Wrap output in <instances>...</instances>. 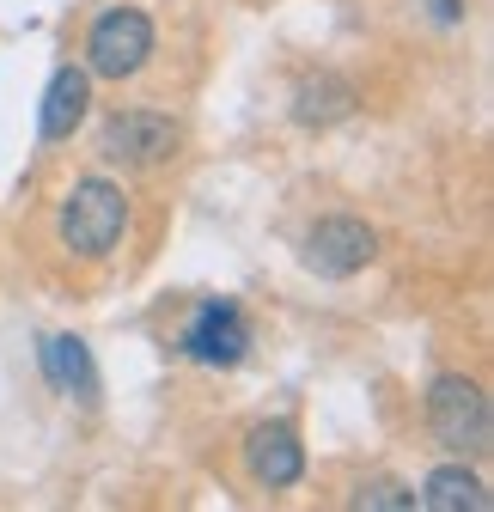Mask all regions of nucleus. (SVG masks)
Returning a JSON list of instances; mask_svg holds the SVG:
<instances>
[{
	"label": "nucleus",
	"instance_id": "nucleus-1",
	"mask_svg": "<svg viewBox=\"0 0 494 512\" xmlns=\"http://www.w3.org/2000/svg\"><path fill=\"white\" fill-rule=\"evenodd\" d=\"M55 232L74 256H110L129 232V196L110 183V177H80L68 196H61Z\"/></svg>",
	"mask_w": 494,
	"mask_h": 512
},
{
	"label": "nucleus",
	"instance_id": "nucleus-2",
	"mask_svg": "<svg viewBox=\"0 0 494 512\" xmlns=\"http://www.w3.org/2000/svg\"><path fill=\"white\" fill-rule=\"evenodd\" d=\"M427 427L452 458H482L488 452V397L464 372H446L427 384Z\"/></svg>",
	"mask_w": 494,
	"mask_h": 512
},
{
	"label": "nucleus",
	"instance_id": "nucleus-3",
	"mask_svg": "<svg viewBox=\"0 0 494 512\" xmlns=\"http://www.w3.org/2000/svg\"><path fill=\"white\" fill-rule=\"evenodd\" d=\"M177 122L159 116V110H116L104 116L98 128V159L104 165H122V171H153L177 153Z\"/></svg>",
	"mask_w": 494,
	"mask_h": 512
},
{
	"label": "nucleus",
	"instance_id": "nucleus-4",
	"mask_svg": "<svg viewBox=\"0 0 494 512\" xmlns=\"http://www.w3.org/2000/svg\"><path fill=\"white\" fill-rule=\"evenodd\" d=\"M147 55H153V19L141 7H110L92 37H86V68L98 80H129L147 68Z\"/></svg>",
	"mask_w": 494,
	"mask_h": 512
},
{
	"label": "nucleus",
	"instance_id": "nucleus-5",
	"mask_svg": "<svg viewBox=\"0 0 494 512\" xmlns=\"http://www.w3.org/2000/svg\"><path fill=\"white\" fill-rule=\"evenodd\" d=\"M373 256H379V238H373V226L354 220V214H324L312 232H305V269L324 275V281L360 275Z\"/></svg>",
	"mask_w": 494,
	"mask_h": 512
},
{
	"label": "nucleus",
	"instance_id": "nucleus-6",
	"mask_svg": "<svg viewBox=\"0 0 494 512\" xmlns=\"http://www.w3.org/2000/svg\"><path fill=\"white\" fill-rule=\"evenodd\" d=\"M177 348L190 360H202V366H238L244 354H251V324H244L238 299H202L196 317H190V330L177 336Z\"/></svg>",
	"mask_w": 494,
	"mask_h": 512
},
{
	"label": "nucleus",
	"instance_id": "nucleus-7",
	"mask_svg": "<svg viewBox=\"0 0 494 512\" xmlns=\"http://www.w3.org/2000/svg\"><path fill=\"white\" fill-rule=\"evenodd\" d=\"M244 470H251V482H263V488H293L305 476V445H299L293 421L251 427V439H244Z\"/></svg>",
	"mask_w": 494,
	"mask_h": 512
},
{
	"label": "nucleus",
	"instance_id": "nucleus-8",
	"mask_svg": "<svg viewBox=\"0 0 494 512\" xmlns=\"http://www.w3.org/2000/svg\"><path fill=\"white\" fill-rule=\"evenodd\" d=\"M354 104H360V92H354L342 74H330V68L305 74V80L293 86V122H299V128H336V122L354 116Z\"/></svg>",
	"mask_w": 494,
	"mask_h": 512
},
{
	"label": "nucleus",
	"instance_id": "nucleus-9",
	"mask_svg": "<svg viewBox=\"0 0 494 512\" xmlns=\"http://www.w3.org/2000/svg\"><path fill=\"white\" fill-rule=\"evenodd\" d=\"M92 110V74L86 68H55L49 92H43V116H37V135L43 141H68L74 128Z\"/></svg>",
	"mask_w": 494,
	"mask_h": 512
},
{
	"label": "nucleus",
	"instance_id": "nucleus-10",
	"mask_svg": "<svg viewBox=\"0 0 494 512\" xmlns=\"http://www.w3.org/2000/svg\"><path fill=\"white\" fill-rule=\"evenodd\" d=\"M43 360V378L55 384L61 397H74V403H98V366H92V348L80 336H49L37 348Z\"/></svg>",
	"mask_w": 494,
	"mask_h": 512
},
{
	"label": "nucleus",
	"instance_id": "nucleus-11",
	"mask_svg": "<svg viewBox=\"0 0 494 512\" xmlns=\"http://www.w3.org/2000/svg\"><path fill=\"white\" fill-rule=\"evenodd\" d=\"M415 506H427V512H488V482L470 464H440L421 482Z\"/></svg>",
	"mask_w": 494,
	"mask_h": 512
},
{
	"label": "nucleus",
	"instance_id": "nucleus-12",
	"mask_svg": "<svg viewBox=\"0 0 494 512\" xmlns=\"http://www.w3.org/2000/svg\"><path fill=\"white\" fill-rule=\"evenodd\" d=\"M354 506H373V512H385V506H415V488H403V482H366L360 494H354Z\"/></svg>",
	"mask_w": 494,
	"mask_h": 512
},
{
	"label": "nucleus",
	"instance_id": "nucleus-13",
	"mask_svg": "<svg viewBox=\"0 0 494 512\" xmlns=\"http://www.w3.org/2000/svg\"><path fill=\"white\" fill-rule=\"evenodd\" d=\"M427 7H434L440 25H464V0H427Z\"/></svg>",
	"mask_w": 494,
	"mask_h": 512
}]
</instances>
